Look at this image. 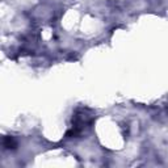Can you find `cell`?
Masks as SVG:
<instances>
[{"label":"cell","instance_id":"obj_1","mask_svg":"<svg viewBox=\"0 0 168 168\" xmlns=\"http://www.w3.org/2000/svg\"><path fill=\"white\" fill-rule=\"evenodd\" d=\"M3 146L6 147V149H13V147L16 146V143H14V141L11 137H6L3 141Z\"/></svg>","mask_w":168,"mask_h":168}]
</instances>
